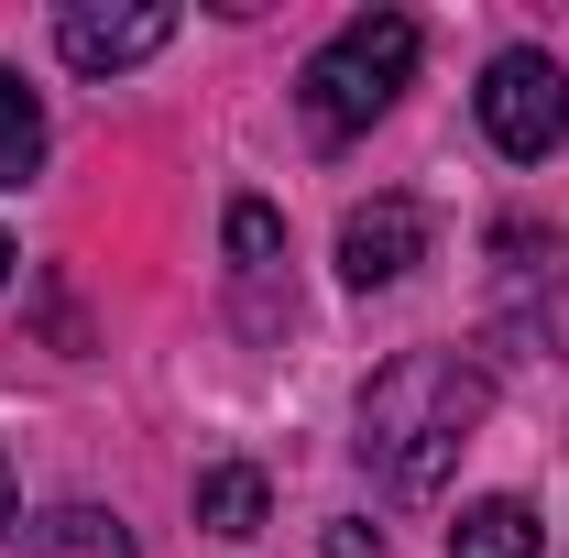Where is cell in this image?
Returning a JSON list of instances; mask_svg holds the SVG:
<instances>
[{"label":"cell","mask_w":569,"mask_h":558,"mask_svg":"<svg viewBox=\"0 0 569 558\" xmlns=\"http://www.w3.org/2000/svg\"><path fill=\"white\" fill-rule=\"evenodd\" d=\"M493 417V372L471 350H395L372 383H361V471L395 492V504H427V492L460 471L471 427Z\"/></svg>","instance_id":"obj_1"},{"label":"cell","mask_w":569,"mask_h":558,"mask_svg":"<svg viewBox=\"0 0 569 558\" xmlns=\"http://www.w3.org/2000/svg\"><path fill=\"white\" fill-rule=\"evenodd\" d=\"M417 22L406 11H351L318 56H307V77H296V99H307V132L318 142H351L372 132L395 99H406V77H417Z\"/></svg>","instance_id":"obj_2"},{"label":"cell","mask_w":569,"mask_h":558,"mask_svg":"<svg viewBox=\"0 0 569 558\" xmlns=\"http://www.w3.org/2000/svg\"><path fill=\"white\" fill-rule=\"evenodd\" d=\"M471 110H482V132H493L503 165H548L569 142V67L548 44H503L493 67H482V88H471Z\"/></svg>","instance_id":"obj_3"},{"label":"cell","mask_w":569,"mask_h":558,"mask_svg":"<svg viewBox=\"0 0 569 558\" xmlns=\"http://www.w3.org/2000/svg\"><path fill=\"white\" fill-rule=\"evenodd\" d=\"M219 241H230V318L252 329V340H274L284 318H296V285H284V219L263 209V198H230V219H219Z\"/></svg>","instance_id":"obj_4"},{"label":"cell","mask_w":569,"mask_h":558,"mask_svg":"<svg viewBox=\"0 0 569 558\" xmlns=\"http://www.w3.org/2000/svg\"><path fill=\"white\" fill-rule=\"evenodd\" d=\"M164 33H176L164 0H67V11H56V56H67L77 77L142 67V56H164Z\"/></svg>","instance_id":"obj_5"},{"label":"cell","mask_w":569,"mask_h":558,"mask_svg":"<svg viewBox=\"0 0 569 558\" xmlns=\"http://www.w3.org/2000/svg\"><path fill=\"white\" fill-rule=\"evenodd\" d=\"M493 275H503V329L569 350V285H559V230H526L503 219L493 230Z\"/></svg>","instance_id":"obj_6"},{"label":"cell","mask_w":569,"mask_h":558,"mask_svg":"<svg viewBox=\"0 0 569 558\" xmlns=\"http://www.w3.org/2000/svg\"><path fill=\"white\" fill-rule=\"evenodd\" d=\"M427 263V209L417 198H372V209L340 219V285L361 296H383V285H406Z\"/></svg>","instance_id":"obj_7"},{"label":"cell","mask_w":569,"mask_h":558,"mask_svg":"<svg viewBox=\"0 0 569 558\" xmlns=\"http://www.w3.org/2000/svg\"><path fill=\"white\" fill-rule=\"evenodd\" d=\"M449 558H548V526L515 492H482V504L449 515Z\"/></svg>","instance_id":"obj_8"},{"label":"cell","mask_w":569,"mask_h":558,"mask_svg":"<svg viewBox=\"0 0 569 558\" xmlns=\"http://www.w3.org/2000/svg\"><path fill=\"white\" fill-rule=\"evenodd\" d=\"M22 558H142V548L110 504H56V515L22 526Z\"/></svg>","instance_id":"obj_9"},{"label":"cell","mask_w":569,"mask_h":558,"mask_svg":"<svg viewBox=\"0 0 569 558\" xmlns=\"http://www.w3.org/2000/svg\"><path fill=\"white\" fill-rule=\"evenodd\" d=\"M198 526H209V537H263V526H274V482H263L252 460L198 471Z\"/></svg>","instance_id":"obj_10"},{"label":"cell","mask_w":569,"mask_h":558,"mask_svg":"<svg viewBox=\"0 0 569 558\" xmlns=\"http://www.w3.org/2000/svg\"><path fill=\"white\" fill-rule=\"evenodd\" d=\"M44 99L22 88V67H0V187H33L44 176Z\"/></svg>","instance_id":"obj_11"},{"label":"cell","mask_w":569,"mask_h":558,"mask_svg":"<svg viewBox=\"0 0 569 558\" xmlns=\"http://www.w3.org/2000/svg\"><path fill=\"white\" fill-rule=\"evenodd\" d=\"M318 558H395V548H383V526H361V515H340V526L318 537Z\"/></svg>","instance_id":"obj_12"},{"label":"cell","mask_w":569,"mask_h":558,"mask_svg":"<svg viewBox=\"0 0 569 558\" xmlns=\"http://www.w3.org/2000/svg\"><path fill=\"white\" fill-rule=\"evenodd\" d=\"M22 526V471H11V449H0V537Z\"/></svg>","instance_id":"obj_13"},{"label":"cell","mask_w":569,"mask_h":558,"mask_svg":"<svg viewBox=\"0 0 569 558\" xmlns=\"http://www.w3.org/2000/svg\"><path fill=\"white\" fill-rule=\"evenodd\" d=\"M11 263H22V252H11V241H0V285H11Z\"/></svg>","instance_id":"obj_14"}]
</instances>
